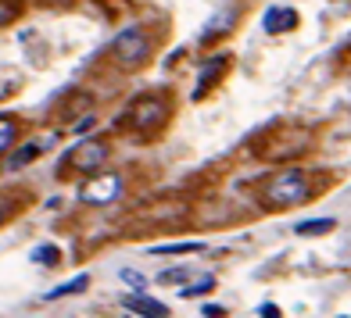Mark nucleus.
Returning <instances> with one entry per match:
<instances>
[{
  "label": "nucleus",
  "mask_w": 351,
  "mask_h": 318,
  "mask_svg": "<svg viewBox=\"0 0 351 318\" xmlns=\"http://www.w3.org/2000/svg\"><path fill=\"white\" fill-rule=\"evenodd\" d=\"M305 200H312V183L305 176V168H280L262 186V204L269 211H287V208H298Z\"/></svg>",
  "instance_id": "nucleus-1"
},
{
  "label": "nucleus",
  "mask_w": 351,
  "mask_h": 318,
  "mask_svg": "<svg viewBox=\"0 0 351 318\" xmlns=\"http://www.w3.org/2000/svg\"><path fill=\"white\" fill-rule=\"evenodd\" d=\"M172 118V107L165 97H158V93H147V97H136L130 104V111L122 115L119 125H125V129H133L140 136H154V133H162L165 125Z\"/></svg>",
  "instance_id": "nucleus-2"
},
{
  "label": "nucleus",
  "mask_w": 351,
  "mask_h": 318,
  "mask_svg": "<svg viewBox=\"0 0 351 318\" xmlns=\"http://www.w3.org/2000/svg\"><path fill=\"white\" fill-rule=\"evenodd\" d=\"M151 54H154L151 36L143 33V29H136V25L122 29V33H119L115 40H111V61H115L119 68H125V72L143 68V65L151 61Z\"/></svg>",
  "instance_id": "nucleus-3"
},
{
  "label": "nucleus",
  "mask_w": 351,
  "mask_h": 318,
  "mask_svg": "<svg viewBox=\"0 0 351 318\" xmlns=\"http://www.w3.org/2000/svg\"><path fill=\"white\" fill-rule=\"evenodd\" d=\"M108 154H111V147L104 140H83V143H75V147L61 157V165L72 168V172H86V176H93V172H101L108 165Z\"/></svg>",
  "instance_id": "nucleus-4"
},
{
  "label": "nucleus",
  "mask_w": 351,
  "mask_h": 318,
  "mask_svg": "<svg viewBox=\"0 0 351 318\" xmlns=\"http://www.w3.org/2000/svg\"><path fill=\"white\" fill-rule=\"evenodd\" d=\"M122 176L119 172H93V179L83 183V189H79V197H83V204H111L119 194H122Z\"/></svg>",
  "instance_id": "nucleus-5"
},
{
  "label": "nucleus",
  "mask_w": 351,
  "mask_h": 318,
  "mask_svg": "<svg viewBox=\"0 0 351 318\" xmlns=\"http://www.w3.org/2000/svg\"><path fill=\"white\" fill-rule=\"evenodd\" d=\"M226 68H230V54H219V57H208L204 61V68H201V75H197V90H194V101H201L204 93H208L222 75H226Z\"/></svg>",
  "instance_id": "nucleus-6"
},
{
  "label": "nucleus",
  "mask_w": 351,
  "mask_h": 318,
  "mask_svg": "<svg viewBox=\"0 0 351 318\" xmlns=\"http://www.w3.org/2000/svg\"><path fill=\"white\" fill-rule=\"evenodd\" d=\"M237 18H241V11L237 8H226V11H219L215 18L204 25V33H201V43H215V40H222L226 33H233L237 29Z\"/></svg>",
  "instance_id": "nucleus-7"
},
{
  "label": "nucleus",
  "mask_w": 351,
  "mask_h": 318,
  "mask_svg": "<svg viewBox=\"0 0 351 318\" xmlns=\"http://www.w3.org/2000/svg\"><path fill=\"white\" fill-rule=\"evenodd\" d=\"M298 25V11L294 8H273L265 14V33L269 36H280V33H291Z\"/></svg>",
  "instance_id": "nucleus-8"
},
{
  "label": "nucleus",
  "mask_w": 351,
  "mask_h": 318,
  "mask_svg": "<svg viewBox=\"0 0 351 318\" xmlns=\"http://www.w3.org/2000/svg\"><path fill=\"white\" fill-rule=\"evenodd\" d=\"M125 311L151 315V318H165L169 315V308L162 304V300H151V297H130V300H125Z\"/></svg>",
  "instance_id": "nucleus-9"
},
{
  "label": "nucleus",
  "mask_w": 351,
  "mask_h": 318,
  "mask_svg": "<svg viewBox=\"0 0 351 318\" xmlns=\"http://www.w3.org/2000/svg\"><path fill=\"white\" fill-rule=\"evenodd\" d=\"M19 133H22L19 118H11V115L0 118V154H8V150L14 147V140H19Z\"/></svg>",
  "instance_id": "nucleus-10"
},
{
  "label": "nucleus",
  "mask_w": 351,
  "mask_h": 318,
  "mask_svg": "<svg viewBox=\"0 0 351 318\" xmlns=\"http://www.w3.org/2000/svg\"><path fill=\"white\" fill-rule=\"evenodd\" d=\"M36 157H40V143H25V147H19V150L8 157V168L19 172V168H25L29 161H36Z\"/></svg>",
  "instance_id": "nucleus-11"
},
{
  "label": "nucleus",
  "mask_w": 351,
  "mask_h": 318,
  "mask_svg": "<svg viewBox=\"0 0 351 318\" xmlns=\"http://www.w3.org/2000/svg\"><path fill=\"white\" fill-rule=\"evenodd\" d=\"M333 226H337V218H312V222H301L294 233L298 236H326V233H333Z\"/></svg>",
  "instance_id": "nucleus-12"
},
{
  "label": "nucleus",
  "mask_w": 351,
  "mask_h": 318,
  "mask_svg": "<svg viewBox=\"0 0 351 318\" xmlns=\"http://www.w3.org/2000/svg\"><path fill=\"white\" fill-rule=\"evenodd\" d=\"M86 286H90V276H79L75 282H65V286H58V290H51L47 297H51V300H58V297H72V293H83Z\"/></svg>",
  "instance_id": "nucleus-13"
},
{
  "label": "nucleus",
  "mask_w": 351,
  "mask_h": 318,
  "mask_svg": "<svg viewBox=\"0 0 351 318\" xmlns=\"http://www.w3.org/2000/svg\"><path fill=\"white\" fill-rule=\"evenodd\" d=\"M19 14H22V4H19V0H0V25L14 22Z\"/></svg>",
  "instance_id": "nucleus-14"
},
{
  "label": "nucleus",
  "mask_w": 351,
  "mask_h": 318,
  "mask_svg": "<svg viewBox=\"0 0 351 318\" xmlns=\"http://www.w3.org/2000/svg\"><path fill=\"white\" fill-rule=\"evenodd\" d=\"M208 290H215V279H212V276H204V279L194 282V286H183L180 297H201V293H208Z\"/></svg>",
  "instance_id": "nucleus-15"
},
{
  "label": "nucleus",
  "mask_w": 351,
  "mask_h": 318,
  "mask_svg": "<svg viewBox=\"0 0 351 318\" xmlns=\"http://www.w3.org/2000/svg\"><path fill=\"white\" fill-rule=\"evenodd\" d=\"M194 250H204L201 243H165V247H154L151 254H194Z\"/></svg>",
  "instance_id": "nucleus-16"
},
{
  "label": "nucleus",
  "mask_w": 351,
  "mask_h": 318,
  "mask_svg": "<svg viewBox=\"0 0 351 318\" xmlns=\"http://www.w3.org/2000/svg\"><path fill=\"white\" fill-rule=\"evenodd\" d=\"M119 279H122L125 286H133V290H147V279H143L140 272H133V268H122Z\"/></svg>",
  "instance_id": "nucleus-17"
},
{
  "label": "nucleus",
  "mask_w": 351,
  "mask_h": 318,
  "mask_svg": "<svg viewBox=\"0 0 351 318\" xmlns=\"http://www.w3.org/2000/svg\"><path fill=\"white\" fill-rule=\"evenodd\" d=\"M33 258H36L40 265H54V261H58V254H54V247H40Z\"/></svg>",
  "instance_id": "nucleus-18"
},
{
  "label": "nucleus",
  "mask_w": 351,
  "mask_h": 318,
  "mask_svg": "<svg viewBox=\"0 0 351 318\" xmlns=\"http://www.w3.org/2000/svg\"><path fill=\"white\" fill-rule=\"evenodd\" d=\"M11 211H14V200H11L8 194H0V222H8Z\"/></svg>",
  "instance_id": "nucleus-19"
},
{
  "label": "nucleus",
  "mask_w": 351,
  "mask_h": 318,
  "mask_svg": "<svg viewBox=\"0 0 351 318\" xmlns=\"http://www.w3.org/2000/svg\"><path fill=\"white\" fill-rule=\"evenodd\" d=\"M186 279V268H176V272H162V282H180Z\"/></svg>",
  "instance_id": "nucleus-20"
},
{
  "label": "nucleus",
  "mask_w": 351,
  "mask_h": 318,
  "mask_svg": "<svg viewBox=\"0 0 351 318\" xmlns=\"http://www.w3.org/2000/svg\"><path fill=\"white\" fill-rule=\"evenodd\" d=\"M201 315H212V318H219V315H226V308H222V304H204V308H201Z\"/></svg>",
  "instance_id": "nucleus-21"
},
{
  "label": "nucleus",
  "mask_w": 351,
  "mask_h": 318,
  "mask_svg": "<svg viewBox=\"0 0 351 318\" xmlns=\"http://www.w3.org/2000/svg\"><path fill=\"white\" fill-rule=\"evenodd\" d=\"M258 315H265V318H280V308H276V304H262Z\"/></svg>",
  "instance_id": "nucleus-22"
},
{
  "label": "nucleus",
  "mask_w": 351,
  "mask_h": 318,
  "mask_svg": "<svg viewBox=\"0 0 351 318\" xmlns=\"http://www.w3.org/2000/svg\"><path fill=\"white\" fill-rule=\"evenodd\" d=\"M90 125H93V115H90V118H83V122H79V125H75V133H86Z\"/></svg>",
  "instance_id": "nucleus-23"
},
{
  "label": "nucleus",
  "mask_w": 351,
  "mask_h": 318,
  "mask_svg": "<svg viewBox=\"0 0 351 318\" xmlns=\"http://www.w3.org/2000/svg\"><path fill=\"white\" fill-rule=\"evenodd\" d=\"M47 4H54V8H69V4H75V0H47Z\"/></svg>",
  "instance_id": "nucleus-24"
}]
</instances>
